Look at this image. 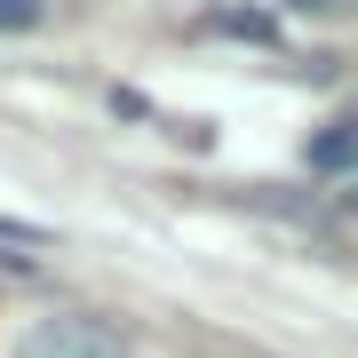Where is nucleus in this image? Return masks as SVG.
<instances>
[{
	"label": "nucleus",
	"mask_w": 358,
	"mask_h": 358,
	"mask_svg": "<svg viewBox=\"0 0 358 358\" xmlns=\"http://www.w3.org/2000/svg\"><path fill=\"white\" fill-rule=\"evenodd\" d=\"M16 358H128V343L103 319H40L24 343H16Z\"/></svg>",
	"instance_id": "obj_1"
},
{
	"label": "nucleus",
	"mask_w": 358,
	"mask_h": 358,
	"mask_svg": "<svg viewBox=\"0 0 358 358\" xmlns=\"http://www.w3.org/2000/svg\"><path fill=\"white\" fill-rule=\"evenodd\" d=\"M287 8H327V0H287Z\"/></svg>",
	"instance_id": "obj_4"
},
{
	"label": "nucleus",
	"mask_w": 358,
	"mask_h": 358,
	"mask_svg": "<svg viewBox=\"0 0 358 358\" xmlns=\"http://www.w3.org/2000/svg\"><path fill=\"white\" fill-rule=\"evenodd\" d=\"M48 16V0H0V32H32Z\"/></svg>",
	"instance_id": "obj_3"
},
{
	"label": "nucleus",
	"mask_w": 358,
	"mask_h": 358,
	"mask_svg": "<svg viewBox=\"0 0 358 358\" xmlns=\"http://www.w3.org/2000/svg\"><path fill=\"white\" fill-rule=\"evenodd\" d=\"M350 167H358V120H334L310 136V176H350Z\"/></svg>",
	"instance_id": "obj_2"
}]
</instances>
